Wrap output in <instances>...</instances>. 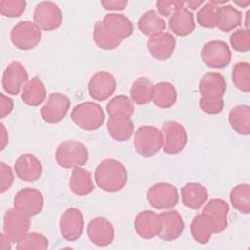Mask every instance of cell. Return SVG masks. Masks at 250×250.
Here are the masks:
<instances>
[{
	"label": "cell",
	"mask_w": 250,
	"mask_h": 250,
	"mask_svg": "<svg viewBox=\"0 0 250 250\" xmlns=\"http://www.w3.org/2000/svg\"><path fill=\"white\" fill-rule=\"evenodd\" d=\"M228 203L220 198L211 199L204 206L201 214L195 216L190 224L193 239L205 244L214 233L223 231L228 226Z\"/></svg>",
	"instance_id": "1"
},
{
	"label": "cell",
	"mask_w": 250,
	"mask_h": 250,
	"mask_svg": "<svg viewBox=\"0 0 250 250\" xmlns=\"http://www.w3.org/2000/svg\"><path fill=\"white\" fill-rule=\"evenodd\" d=\"M127 171L124 165L112 158L103 160L96 168L95 181L98 187L106 192H117L127 183Z\"/></svg>",
	"instance_id": "2"
},
{
	"label": "cell",
	"mask_w": 250,
	"mask_h": 250,
	"mask_svg": "<svg viewBox=\"0 0 250 250\" xmlns=\"http://www.w3.org/2000/svg\"><path fill=\"white\" fill-rule=\"evenodd\" d=\"M55 157L61 167L70 169L85 165L89 158V152L83 143L67 140L58 146Z\"/></svg>",
	"instance_id": "3"
},
{
	"label": "cell",
	"mask_w": 250,
	"mask_h": 250,
	"mask_svg": "<svg viewBox=\"0 0 250 250\" xmlns=\"http://www.w3.org/2000/svg\"><path fill=\"white\" fill-rule=\"evenodd\" d=\"M70 117L76 126L86 131H95L104 122L102 106L94 102H84L75 105Z\"/></svg>",
	"instance_id": "4"
},
{
	"label": "cell",
	"mask_w": 250,
	"mask_h": 250,
	"mask_svg": "<svg viewBox=\"0 0 250 250\" xmlns=\"http://www.w3.org/2000/svg\"><path fill=\"white\" fill-rule=\"evenodd\" d=\"M162 133L153 126L140 127L134 136L136 151L144 157H151L162 148Z\"/></svg>",
	"instance_id": "5"
},
{
	"label": "cell",
	"mask_w": 250,
	"mask_h": 250,
	"mask_svg": "<svg viewBox=\"0 0 250 250\" xmlns=\"http://www.w3.org/2000/svg\"><path fill=\"white\" fill-rule=\"evenodd\" d=\"M162 149L167 154H178L186 146L188 134L183 125L175 120L165 121L162 125Z\"/></svg>",
	"instance_id": "6"
},
{
	"label": "cell",
	"mask_w": 250,
	"mask_h": 250,
	"mask_svg": "<svg viewBox=\"0 0 250 250\" xmlns=\"http://www.w3.org/2000/svg\"><path fill=\"white\" fill-rule=\"evenodd\" d=\"M10 38L17 49L23 51L31 50L40 42L41 29L31 21H22L12 28Z\"/></svg>",
	"instance_id": "7"
},
{
	"label": "cell",
	"mask_w": 250,
	"mask_h": 250,
	"mask_svg": "<svg viewBox=\"0 0 250 250\" xmlns=\"http://www.w3.org/2000/svg\"><path fill=\"white\" fill-rule=\"evenodd\" d=\"M201 60L210 68L221 69L229 65L231 61V52L226 42L211 40L207 42L200 52Z\"/></svg>",
	"instance_id": "8"
},
{
	"label": "cell",
	"mask_w": 250,
	"mask_h": 250,
	"mask_svg": "<svg viewBox=\"0 0 250 250\" xmlns=\"http://www.w3.org/2000/svg\"><path fill=\"white\" fill-rule=\"evenodd\" d=\"M149 204L157 210H167L179 202V192L176 187L169 183H157L151 186L146 193Z\"/></svg>",
	"instance_id": "9"
},
{
	"label": "cell",
	"mask_w": 250,
	"mask_h": 250,
	"mask_svg": "<svg viewBox=\"0 0 250 250\" xmlns=\"http://www.w3.org/2000/svg\"><path fill=\"white\" fill-rule=\"evenodd\" d=\"M30 217L14 207L6 211L3 218V231L13 242L18 243L28 231Z\"/></svg>",
	"instance_id": "10"
},
{
	"label": "cell",
	"mask_w": 250,
	"mask_h": 250,
	"mask_svg": "<svg viewBox=\"0 0 250 250\" xmlns=\"http://www.w3.org/2000/svg\"><path fill=\"white\" fill-rule=\"evenodd\" d=\"M33 21L40 29L51 31L57 29L62 24V14L55 3L45 1L35 7Z\"/></svg>",
	"instance_id": "11"
},
{
	"label": "cell",
	"mask_w": 250,
	"mask_h": 250,
	"mask_svg": "<svg viewBox=\"0 0 250 250\" xmlns=\"http://www.w3.org/2000/svg\"><path fill=\"white\" fill-rule=\"evenodd\" d=\"M70 107L68 97L62 93L50 94L45 104L40 109L41 117L47 123H58L67 114Z\"/></svg>",
	"instance_id": "12"
},
{
	"label": "cell",
	"mask_w": 250,
	"mask_h": 250,
	"mask_svg": "<svg viewBox=\"0 0 250 250\" xmlns=\"http://www.w3.org/2000/svg\"><path fill=\"white\" fill-rule=\"evenodd\" d=\"M84 229L83 215L77 208L66 209L60 219L61 235L67 241L77 240Z\"/></svg>",
	"instance_id": "13"
},
{
	"label": "cell",
	"mask_w": 250,
	"mask_h": 250,
	"mask_svg": "<svg viewBox=\"0 0 250 250\" xmlns=\"http://www.w3.org/2000/svg\"><path fill=\"white\" fill-rule=\"evenodd\" d=\"M116 89V80L114 76L107 71L96 72L88 83V91L96 101L103 102L113 95Z\"/></svg>",
	"instance_id": "14"
},
{
	"label": "cell",
	"mask_w": 250,
	"mask_h": 250,
	"mask_svg": "<svg viewBox=\"0 0 250 250\" xmlns=\"http://www.w3.org/2000/svg\"><path fill=\"white\" fill-rule=\"evenodd\" d=\"M27 82L28 74L19 62H12L3 72L2 86L4 91L10 95H18Z\"/></svg>",
	"instance_id": "15"
},
{
	"label": "cell",
	"mask_w": 250,
	"mask_h": 250,
	"mask_svg": "<svg viewBox=\"0 0 250 250\" xmlns=\"http://www.w3.org/2000/svg\"><path fill=\"white\" fill-rule=\"evenodd\" d=\"M87 234L95 245L104 247L113 241L114 228L106 218L97 217L89 222Z\"/></svg>",
	"instance_id": "16"
},
{
	"label": "cell",
	"mask_w": 250,
	"mask_h": 250,
	"mask_svg": "<svg viewBox=\"0 0 250 250\" xmlns=\"http://www.w3.org/2000/svg\"><path fill=\"white\" fill-rule=\"evenodd\" d=\"M43 205V195L35 188L21 189L14 198V207L20 209L29 217L40 213Z\"/></svg>",
	"instance_id": "17"
},
{
	"label": "cell",
	"mask_w": 250,
	"mask_h": 250,
	"mask_svg": "<svg viewBox=\"0 0 250 250\" xmlns=\"http://www.w3.org/2000/svg\"><path fill=\"white\" fill-rule=\"evenodd\" d=\"M14 170L19 179L24 182H35L42 175V164L33 154L20 155L14 164Z\"/></svg>",
	"instance_id": "18"
},
{
	"label": "cell",
	"mask_w": 250,
	"mask_h": 250,
	"mask_svg": "<svg viewBox=\"0 0 250 250\" xmlns=\"http://www.w3.org/2000/svg\"><path fill=\"white\" fill-rule=\"evenodd\" d=\"M134 227L139 236L145 239H151L158 235L161 229L159 214L148 210L142 211L136 216Z\"/></svg>",
	"instance_id": "19"
},
{
	"label": "cell",
	"mask_w": 250,
	"mask_h": 250,
	"mask_svg": "<svg viewBox=\"0 0 250 250\" xmlns=\"http://www.w3.org/2000/svg\"><path fill=\"white\" fill-rule=\"evenodd\" d=\"M101 21L106 31L121 42L123 39L128 38L134 31L133 23L122 14H107Z\"/></svg>",
	"instance_id": "20"
},
{
	"label": "cell",
	"mask_w": 250,
	"mask_h": 250,
	"mask_svg": "<svg viewBox=\"0 0 250 250\" xmlns=\"http://www.w3.org/2000/svg\"><path fill=\"white\" fill-rule=\"evenodd\" d=\"M161 229L158 237L164 241H173L183 232L185 224L182 216L177 211H165L159 214Z\"/></svg>",
	"instance_id": "21"
},
{
	"label": "cell",
	"mask_w": 250,
	"mask_h": 250,
	"mask_svg": "<svg viewBox=\"0 0 250 250\" xmlns=\"http://www.w3.org/2000/svg\"><path fill=\"white\" fill-rule=\"evenodd\" d=\"M176 39L169 32H161L149 37L147 40V50L150 55L159 61L169 59L175 50Z\"/></svg>",
	"instance_id": "22"
},
{
	"label": "cell",
	"mask_w": 250,
	"mask_h": 250,
	"mask_svg": "<svg viewBox=\"0 0 250 250\" xmlns=\"http://www.w3.org/2000/svg\"><path fill=\"white\" fill-rule=\"evenodd\" d=\"M227 89L224 76L218 72H206L199 81V93L201 98H223Z\"/></svg>",
	"instance_id": "23"
},
{
	"label": "cell",
	"mask_w": 250,
	"mask_h": 250,
	"mask_svg": "<svg viewBox=\"0 0 250 250\" xmlns=\"http://www.w3.org/2000/svg\"><path fill=\"white\" fill-rule=\"evenodd\" d=\"M208 193L204 186L199 183H188L181 188L182 202L186 207L197 210L207 200Z\"/></svg>",
	"instance_id": "24"
},
{
	"label": "cell",
	"mask_w": 250,
	"mask_h": 250,
	"mask_svg": "<svg viewBox=\"0 0 250 250\" xmlns=\"http://www.w3.org/2000/svg\"><path fill=\"white\" fill-rule=\"evenodd\" d=\"M170 30L178 36L189 35L195 28L194 17L187 8H182L169 19Z\"/></svg>",
	"instance_id": "25"
},
{
	"label": "cell",
	"mask_w": 250,
	"mask_h": 250,
	"mask_svg": "<svg viewBox=\"0 0 250 250\" xmlns=\"http://www.w3.org/2000/svg\"><path fill=\"white\" fill-rule=\"evenodd\" d=\"M69 188L78 196H84L91 193L94 190V183L91 173L81 167L74 168L69 179Z\"/></svg>",
	"instance_id": "26"
},
{
	"label": "cell",
	"mask_w": 250,
	"mask_h": 250,
	"mask_svg": "<svg viewBox=\"0 0 250 250\" xmlns=\"http://www.w3.org/2000/svg\"><path fill=\"white\" fill-rule=\"evenodd\" d=\"M46 99V89L43 82L37 77L31 78L22 88L21 100L30 106H37Z\"/></svg>",
	"instance_id": "27"
},
{
	"label": "cell",
	"mask_w": 250,
	"mask_h": 250,
	"mask_svg": "<svg viewBox=\"0 0 250 250\" xmlns=\"http://www.w3.org/2000/svg\"><path fill=\"white\" fill-rule=\"evenodd\" d=\"M229 122L231 128L240 135L250 133V107L247 104H238L232 107L229 114Z\"/></svg>",
	"instance_id": "28"
},
{
	"label": "cell",
	"mask_w": 250,
	"mask_h": 250,
	"mask_svg": "<svg viewBox=\"0 0 250 250\" xmlns=\"http://www.w3.org/2000/svg\"><path fill=\"white\" fill-rule=\"evenodd\" d=\"M165 21L154 10H149L143 14L138 21L139 30L146 36H154L163 32L166 27Z\"/></svg>",
	"instance_id": "29"
},
{
	"label": "cell",
	"mask_w": 250,
	"mask_h": 250,
	"mask_svg": "<svg viewBox=\"0 0 250 250\" xmlns=\"http://www.w3.org/2000/svg\"><path fill=\"white\" fill-rule=\"evenodd\" d=\"M152 101L160 108H169L177 101V91L173 84L167 81H161L154 85Z\"/></svg>",
	"instance_id": "30"
},
{
	"label": "cell",
	"mask_w": 250,
	"mask_h": 250,
	"mask_svg": "<svg viewBox=\"0 0 250 250\" xmlns=\"http://www.w3.org/2000/svg\"><path fill=\"white\" fill-rule=\"evenodd\" d=\"M241 13L230 5L218 6L217 27L223 32H229L240 25Z\"/></svg>",
	"instance_id": "31"
},
{
	"label": "cell",
	"mask_w": 250,
	"mask_h": 250,
	"mask_svg": "<svg viewBox=\"0 0 250 250\" xmlns=\"http://www.w3.org/2000/svg\"><path fill=\"white\" fill-rule=\"evenodd\" d=\"M154 85L146 77L137 78L131 87L130 96L132 101L137 104H146L153 97Z\"/></svg>",
	"instance_id": "32"
},
{
	"label": "cell",
	"mask_w": 250,
	"mask_h": 250,
	"mask_svg": "<svg viewBox=\"0 0 250 250\" xmlns=\"http://www.w3.org/2000/svg\"><path fill=\"white\" fill-rule=\"evenodd\" d=\"M106 128L109 135L118 142L129 140L134 133V123L131 118H109Z\"/></svg>",
	"instance_id": "33"
},
{
	"label": "cell",
	"mask_w": 250,
	"mask_h": 250,
	"mask_svg": "<svg viewBox=\"0 0 250 250\" xmlns=\"http://www.w3.org/2000/svg\"><path fill=\"white\" fill-rule=\"evenodd\" d=\"M106 111L109 118H131L134 113V105L127 96L118 95L107 103Z\"/></svg>",
	"instance_id": "34"
},
{
	"label": "cell",
	"mask_w": 250,
	"mask_h": 250,
	"mask_svg": "<svg viewBox=\"0 0 250 250\" xmlns=\"http://www.w3.org/2000/svg\"><path fill=\"white\" fill-rule=\"evenodd\" d=\"M232 206L242 214L250 213V186L248 184H239L235 186L229 194Z\"/></svg>",
	"instance_id": "35"
},
{
	"label": "cell",
	"mask_w": 250,
	"mask_h": 250,
	"mask_svg": "<svg viewBox=\"0 0 250 250\" xmlns=\"http://www.w3.org/2000/svg\"><path fill=\"white\" fill-rule=\"evenodd\" d=\"M232 82L241 92H250V65L248 62H240L233 66Z\"/></svg>",
	"instance_id": "36"
},
{
	"label": "cell",
	"mask_w": 250,
	"mask_h": 250,
	"mask_svg": "<svg viewBox=\"0 0 250 250\" xmlns=\"http://www.w3.org/2000/svg\"><path fill=\"white\" fill-rule=\"evenodd\" d=\"M93 38H94L96 45L100 49H103V50L115 49L121 43V41L115 39L106 31V29L103 26L101 21H98L94 26Z\"/></svg>",
	"instance_id": "37"
},
{
	"label": "cell",
	"mask_w": 250,
	"mask_h": 250,
	"mask_svg": "<svg viewBox=\"0 0 250 250\" xmlns=\"http://www.w3.org/2000/svg\"><path fill=\"white\" fill-rule=\"evenodd\" d=\"M197 22L200 26L205 28L217 27L218 22V6L211 2L205 3V5L197 12Z\"/></svg>",
	"instance_id": "38"
},
{
	"label": "cell",
	"mask_w": 250,
	"mask_h": 250,
	"mask_svg": "<svg viewBox=\"0 0 250 250\" xmlns=\"http://www.w3.org/2000/svg\"><path fill=\"white\" fill-rule=\"evenodd\" d=\"M48 239L41 233L37 232H27L18 243L17 249L25 250V249H36V250H45L48 248Z\"/></svg>",
	"instance_id": "39"
},
{
	"label": "cell",
	"mask_w": 250,
	"mask_h": 250,
	"mask_svg": "<svg viewBox=\"0 0 250 250\" xmlns=\"http://www.w3.org/2000/svg\"><path fill=\"white\" fill-rule=\"evenodd\" d=\"M229 40L231 47L237 52H248L250 50V31L248 28L234 31Z\"/></svg>",
	"instance_id": "40"
},
{
	"label": "cell",
	"mask_w": 250,
	"mask_h": 250,
	"mask_svg": "<svg viewBox=\"0 0 250 250\" xmlns=\"http://www.w3.org/2000/svg\"><path fill=\"white\" fill-rule=\"evenodd\" d=\"M25 6L26 3L22 0H3L0 2V13L8 18H18L24 12Z\"/></svg>",
	"instance_id": "41"
},
{
	"label": "cell",
	"mask_w": 250,
	"mask_h": 250,
	"mask_svg": "<svg viewBox=\"0 0 250 250\" xmlns=\"http://www.w3.org/2000/svg\"><path fill=\"white\" fill-rule=\"evenodd\" d=\"M199 106L201 110L207 114H218L221 113L224 108V100L223 98L216 99H207L200 98Z\"/></svg>",
	"instance_id": "42"
},
{
	"label": "cell",
	"mask_w": 250,
	"mask_h": 250,
	"mask_svg": "<svg viewBox=\"0 0 250 250\" xmlns=\"http://www.w3.org/2000/svg\"><path fill=\"white\" fill-rule=\"evenodd\" d=\"M185 1H166L160 0L156 2V8L158 13L163 17H171L174 13L184 8Z\"/></svg>",
	"instance_id": "43"
},
{
	"label": "cell",
	"mask_w": 250,
	"mask_h": 250,
	"mask_svg": "<svg viewBox=\"0 0 250 250\" xmlns=\"http://www.w3.org/2000/svg\"><path fill=\"white\" fill-rule=\"evenodd\" d=\"M0 170H1L0 189H1V193H4L12 187L14 183V173L11 167L4 162L0 163Z\"/></svg>",
	"instance_id": "44"
},
{
	"label": "cell",
	"mask_w": 250,
	"mask_h": 250,
	"mask_svg": "<svg viewBox=\"0 0 250 250\" xmlns=\"http://www.w3.org/2000/svg\"><path fill=\"white\" fill-rule=\"evenodd\" d=\"M1 101H0V116L1 118H5L7 115H9L14 107V103L12 99L5 96L3 93L0 95Z\"/></svg>",
	"instance_id": "45"
},
{
	"label": "cell",
	"mask_w": 250,
	"mask_h": 250,
	"mask_svg": "<svg viewBox=\"0 0 250 250\" xmlns=\"http://www.w3.org/2000/svg\"><path fill=\"white\" fill-rule=\"evenodd\" d=\"M126 0H104L101 1V5L109 11H121L127 6Z\"/></svg>",
	"instance_id": "46"
},
{
	"label": "cell",
	"mask_w": 250,
	"mask_h": 250,
	"mask_svg": "<svg viewBox=\"0 0 250 250\" xmlns=\"http://www.w3.org/2000/svg\"><path fill=\"white\" fill-rule=\"evenodd\" d=\"M0 249L1 250H9L11 249V243L13 242L10 237L4 232L2 231L0 234Z\"/></svg>",
	"instance_id": "47"
},
{
	"label": "cell",
	"mask_w": 250,
	"mask_h": 250,
	"mask_svg": "<svg viewBox=\"0 0 250 250\" xmlns=\"http://www.w3.org/2000/svg\"><path fill=\"white\" fill-rule=\"evenodd\" d=\"M1 125V138H2V146H1V150H3L6 146V145L8 144V133L6 132V129L4 127V124H0Z\"/></svg>",
	"instance_id": "48"
},
{
	"label": "cell",
	"mask_w": 250,
	"mask_h": 250,
	"mask_svg": "<svg viewBox=\"0 0 250 250\" xmlns=\"http://www.w3.org/2000/svg\"><path fill=\"white\" fill-rule=\"evenodd\" d=\"M205 3L204 0L201 1H194V0H190V1H187L186 4L188 8H190L191 10H196L197 8H199V6L203 5Z\"/></svg>",
	"instance_id": "49"
},
{
	"label": "cell",
	"mask_w": 250,
	"mask_h": 250,
	"mask_svg": "<svg viewBox=\"0 0 250 250\" xmlns=\"http://www.w3.org/2000/svg\"><path fill=\"white\" fill-rule=\"evenodd\" d=\"M233 2H234V4H236L237 6L242 7V8H245L248 5H250V1L249 0H246V1H233Z\"/></svg>",
	"instance_id": "50"
}]
</instances>
